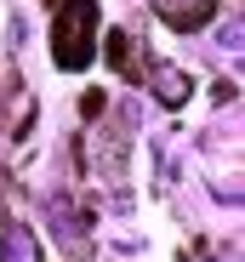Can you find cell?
Returning <instances> with one entry per match:
<instances>
[{
    "label": "cell",
    "mask_w": 245,
    "mask_h": 262,
    "mask_svg": "<svg viewBox=\"0 0 245 262\" xmlns=\"http://www.w3.org/2000/svg\"><path fill=\"white\" fill-rule=\"evenodd\" d=\"M97 0H57V12H52V57L57 69L80 74L92 57H97Z\"/></svg>",
    "instance_id": "6da1fadb"
},
{
    "label": "cell",
    "mask_w": 245,
    "mask_h": 262,
    "mask_svg": "<svg viewBox=\"0 0 245 262\" xmlns=\"http://www.w3.org/2000/svg\"><path fill=\"white\" fill-rule=\"evenodd\" d=\"M148 85H154V97L166 103V108H183L188 103V74L183 69H160V74H143Z\"/></svg>",
    "instance_id": "277c9868"
},
{
    "label": "cell",
    "mask_w": 245,
    "mask_h": 262,
    "mask_svg": "<svg viewBox=\"0 0 245 262\" xmlns=\"http://www.w3.org/2000/svg\"><path fill=\"white\" fill-rule=\"evenodd\" d=\"M148 6H154V17L166 23V29H183V34L206 29L217 17V0H148Z\"/></svg>",
    "instance_id": "7a4b0ae2"
},
{
    "label": "cell",
    "mask_w": 245,
    "mask_h": 262,
    "mask_svg": "<svg viewBox=\"0 0 245 262\" xmlns=\"http://www.w3.org/2000/svg\"><path fill=\"white\" fill-rule=\"evenodd\" d=\"M103 57H108V69H114L120 80H143V74H148V69H143V46H137L126 29L103 34Z\"/></svg>",
    "instance_id": "3957f363"
},
{
    "label": "cell",
    "mask_w": 245,
    "mask_h": 262,
    "mask_svg": "<svg viewBox=\"0 0 245 262\" xmlns=\"http://www.w3.org/2000/svg\"><path fill=\"white\" fill-rule=\"evenodd\" d=\"M80 108H86V120H97V114H103V92H86V97H80Z\"/></svg>",
    "instance_id": "5b68a950"
}]
</instances>
